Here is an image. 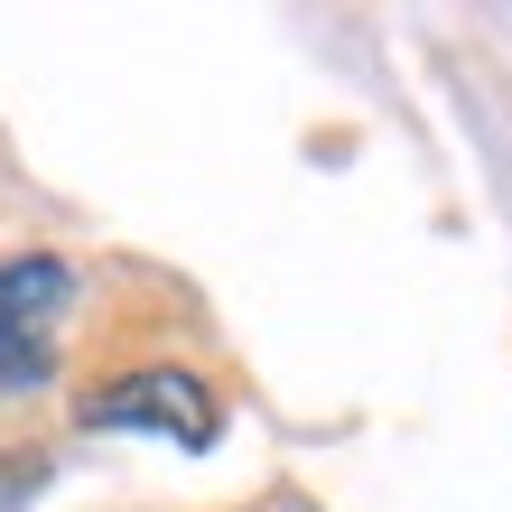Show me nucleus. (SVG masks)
Masks as SVG:
<instances>
[{
  "instance_id": "nucleus-1",
  "label": "nucleus",
  "mask_w": 512,
  "mask_h": 512,
  "mask_svg": "<svg viewBox=\"0 0 512 512\" xmlns=\"http://www.w3.org/2000/svg\"><path fill=\"white\" fill-rule=\"evenodd\" d=\"M66 298H75V270L66 261H47V252L0 261V401H10V391H38L56 373Z\"/></svg>"
},
{
  "instance_id": "nucleus-2",
  "label": "nucleus",
  "mask_w": 512,
  "mask_h": 512,
  "mask_svg": "<svg viewBox=\"0 0 512 512\" xmlns=\"http://www.w3.org/2000/svg\"><path fill=\"white\" fill-rule=\"evenodd\" d=\"M75 419L84 429H149V438H177V447H215V429H224L215 391L187 364H149V373H122V382L84 391Z\"/></svg>"
}]
</instances>
